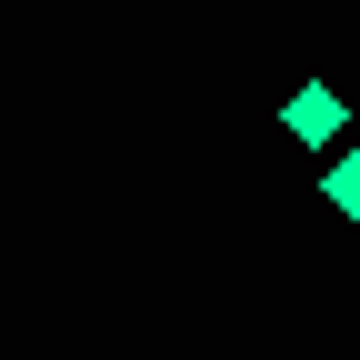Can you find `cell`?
I'll list each match as a JSON object with an SVG mask.
<instances>
[{"label": "cell", "instance_id": "6da1fadb", "mask_svg": "<svg viewBox=\"0 0 360 360\" xmlns=\"http://www.w3.org/2000/svg\"><path fill=\"white\" fill-rule=\"evenodd\" d=\"M290 130H300V141H330V130H340V90H300V101H290Z\"/></svg>", "mask_w": 360, "mask_h": 360}, {"label": "cell", "instance_id": "7a4b0ae2", "mask_svg": "<svg viewBox=\"0 0 360 360\" xmlns=\"http://www.w3.org/2000/svg\"><path fill=\"white\" fill-rule=\"evenodd\" d=\"M330 200H340V210H360V160H330Z\"/></svg>", "mask_w": 360, "mask_h": 360}]
</instances>
